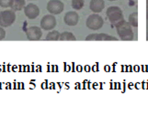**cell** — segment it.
Segmentation results:
<instances>
[{"label":"cell","instance_id":"15","mask_svg":"<svg viewBox=\"0 0 148 116\" xmlns=\"http://www.w3.org/2000/svg\"><path fill=\"white\" fill-rule=\"evenodd\" d=\"M128 22L130 23V25L132 27H134V28L138 27V13L137 12L132 13L129 16Z\"/></svg>","mask_w":148,"mask_h":116},{"label":"cell","instance_id":"21","mask_svg":"<svg viewBox=\"0 0 148 116\" xmlns=\"http://www.w3.org/2000/svg\"><path fill=\"white\" fill-rule=\"evenodd\" d=\"M109 1H115V0H109Z\"/></svg>","mask_w":148,"mask_h":116},{"label":"cell","instance_id":"19","mask_svg":"<svg viewBox=\"0 0 148 116\" xmlns=\"http://www.w3.org/2000/svg\"><path fill=\"white\" fill-rule=\"evenodd\" d=\"M146 18H147V19H148V8H147V12H146Z\"/></svg>","mask_w":148,"mask_h":116},{"label":"cell","instance_id":"8","mask_svg":"<svg viewBox=\"0 0 148 116\" xmlns=\"http://www.w3.org/2000/svg\"><path fill=\"white\" fill-rule=\"evenodd\" d=\"M26 36L29 40L36 41V40H39V39H40V38H42V31L39 27L32 26V27H29L26 29Z\"/></svg>","mask_w":148,"mask_h":116},{"label":"cell","instance_id":"14","mask_svg":"<svg viewBox=\"0 0 148 116\" xmlns=\"http://www.w3.org/2000/svg\"><path fill=\"white\" fill-rule=\"evenodd\" d=\"M60 38V32L57 31V30H52L50 31L47 36H46V39L47 41H56V40H59Z\"/></svg>","mask_w":148,"mask_h":116},{"label":"cell","instance_id":"13","mask_svg":"<svg viewBox=\"0 0 148 116\" xmlns=\"http://www.w3.org/2000/svg\"><path fill=\"white\" fill-rule=\"evenodd\" d=\"M25 4H26V0H14L11 8L14 11H20L25 7Z\"/></svg>","mask_w":148,"mask_h":116},{"label":"cell","instance_id":"10","mask_svg":"<svg viewBox=\"0 0 148 116\" xmlns=\"http://www.w3.org/2000/svg\"><path fill=\"white\" fill-rule=\"evenodd\" d=\"M78 20H79V16H78V14L75 11H69L66 13L64 17V23L71 27L75 26V25L78 23Z\"/></svg>","mask_w":148,"mask_h":116},{"label":"cell","instance_id":"1","mask_svg":"<svg viewBox=\"0 0 148 116\" xmlns=\"http://www.w3.org/2000/svg\"><path fill=\"white\" fill-rule=\"evenodd\" d=\"M115 28L117 29V33H118L121 40H123V41H131V40L134 39V30H132V27L129 22H126L123 19L122 21L117 24Z\"/></svg>","mask_w":148,"mask_h":116},{"label":"cell","instance_id":"20","mask_svg":"<svg viewBox=\"0 0 148 116\" xmlns=\"http://www.w3.org/2000/svg\"><path fill=\"white\" fill-rule=\"evenodd\" d=\"M146 7L148 8V0H146Z\"/></svg>","mask_w":148,"mask_h":116},{"label":"cell","instance_id":"4","mask_svg":"<svg viewBox=\"0 0 148 116\" xmlns=\"http://www.w3.org/2000/svg\"><path fill=\"white\" fill-rule=\"evenodd\" d=\"M86 27H88V28L91 30H98L103 27L104 20L101 16H99V15H98L97 13H94L92 15H90V16L86 18Z\"/></svg>","mask_w":148,"mask_h":116},{"label":"cell","instance_id":"12","mask_svg":"<svg viewBox=\"0 0 148 116\" xmlns=\"http://www.w3.org/2000/svg\"><path fill=\"white\" fill-rule=\"evenodd\" d=\"M59 40H61V41H75V40H76V38L72 32L65 31L60 34Z\"/></svg>","mask_w":148,"mask_h":116},{"label":"cell","instance_id":"9","mask_svg":"<svg viewBox=\"0 0 148 116\" xmlns=\"http://www.w3.org/2000/svg\"><path fill=\"white\" fill-rule=\"evenodd\" d=\"M24 14L29 19L36 18L40 14V8L35 4H29L24 7Z\"/></svg>","mask_w":148,"mask_h":116},{"label":"cell","instance_id":"16","mask_svg":"<svg viewBox=\"0 0 148 116\" xmlns=\"http://www.w3.org/2000/svg\"><path fill=\"white\" fill-rule=\"evenodd\" d=\"M71 5H72V7L75 10H80L83 8L85 5V1L84 0H72Z\"/></svg>","mask_w":148,"mask_h":116},{"label":"cell","instance_id":"17","mask_svg":"<svg viewBox=\"0 0 148 116\" xmlns=\"http://www.w3.org/2000/svg\"><path fill=\"white\" fill-rule=\"evenodd\" d=\"M14 0H0V7H11Z\"/></svg>","mask_w":148,"mask_h":116},{"label":"cell","instance_id":"7","mask_svg":"<svg viewBox=\"0 0 148 116\" xmlns=\"http://www.w3.org/2000/svg\"><path fill=\"white\" fill-rule=\"evenodd\" d=\"M56 26V18L53 15H45L40 20V28L44 30H53Z\"/></svg>","mask_w":148,"mask_h":116},{"label":"cell","instance_id":"5","mask_svg":"<svg viewBox=\"0 0 148 116\" xmlns=\"http://www.w3.org/2000/svg\"><path fill=\"white\" fill-rule=\"evenodd\" d=\"M86 41H117L115 37H112L110 35L105 34V33H95V34H89L86 38Z\"/></svg>","mask_w":148,"mask_h":116},{"label":"cell","instance_id":"2","mask_svg":"<svg viewBox=\"0 0 148 116\" xmlns=\"http://www.w3.org/2000/svg\"><path fill=\"white\" fill-rule=\"evenodd\" d=\"M106 15H107V18L110 20V24L114 25L116 26L117 24L120 23L121 21L124 19L123 18V14H122L121 9L119 7H110L106 11Z\"/></svg>","mask_w":148,"mask_h":116},{"label":"cell","instance_id":"3","mask_svg":"<svg viewBox=\"0 0 148 116\" xmlns=\"http://www.w3.org/2000/svg\"><path fill=\"white\" fill-rule=\"evenodd\" d=\"M16 20V14L13 9H7L0 12V27H10Z\"/></svg>","mask_w":148,"mask_h":116},{"label":"cell","instance_id":"18","mask_svg":"<svg viewBox=\"0 0 148 116\" xmlns=\"http://www.w3.org/2000/svg\"><path fill=\"white\" fill-rule=\"evenodd\" d=\"M5 37H6V31L2 27H0V40L4 39Z\"/></svg>","mask_w":148,"mask_h":116},{"label":"cell","instance_id":"6","mask_svg":"<svg viewBox=\"0 0 148 116\" xmlns=\"http://www.w3.org/2000/svg\"><path fill=\"white\" fill-rule=\"evenodd\" d=\"M64 8V3L60 0H50L47 4V10L52 15H59Z\"/></svg>","mask_w":148,"mask_h":116},{"label":"cell","instance_id":"11","mask_svg":"<svg viewBox=\"0 0 148 116\" xmlns=\"http://www.w3.org/2000/svg\"><path fill=\"white\" fill-rule=\"evenodd\" d=\"M105 7L104 0H91L89 3V8L94 13H100Z\"/></svg>","mask_w":148,"mask_h":116}]
</instances>
